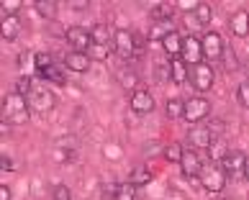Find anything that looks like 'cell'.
<instances>
[{"label":"cell","instance_id":"obj_1","mask_svg":"<svg viewBox=\"0 0 249 200\" xmlns=\"http://www.w3.org/2000/svg\"><path fill=\"white\" fill-rule=\"evenodd\" d=\"M31 118V108H29V98L11 93L3 98V123L11 126H23Z\"/></svg>","mask_w":249,"mask_h":200},{"label":"cell","instance_id":"obj_2","mask_svg":"<svg viewBox=\"0 0 249 200\" xmlns=\"http://www.w3.org/2000/svg\"><path fill=\"white\" fill-rule=\"evenodd\" d=\"M211 116V103L206 98H190V100H185V121L188 123H193V126H200L203 121H206V118Z\"/></svg>","mask_w":249,"mask_h":200},{"label":"cell","instance_id":"obj_3","mask_svg":"<svg viewBox=\"0 0 249 200\" xmlns=\"http://www.w3.org/2000/svg\"><path fill=\"white\" fill-rule=\"evenodd\" d=\"M54 105H57V98H54L52 90H47V87H34L31 90V95H29L31 113H49Z\"/></svg>","mask_w":249,"mask_h":200},{"label":"cell","instance_id":"obj_4","mask_svg":"<svg viewBox=\"0 0 249 200\" xmlns=\"http://www.w3.org/2000/svg\"><path fill=\"white\" fill-rule=\"evenodd\" d=\"M213 80H216V72L208 62H203L198 67H190V83L198 93H206V90L213 87Z\"/></svg>","mask_w":249,"mask_h":200},{"label":"cell","instance_id":"obj_5","mask_svg":"<svg viewBox=\"0 0 249 200\" xmlns=\"http://www.w3.org/2000/svg\"><path fill=\"white\" fill-rule=\"evenodd\" d=\"M200 185L208 190V193H221L226 187V172L221 169V165H211L203 169L200 175Z\"/></svg>","mask_w":249,"mask_h":200},{"label":"cell","instance_id":"obj_6","mask_svg":"<svg viewBox=\"0 0 249 200\" xmlns=\"http://www.w3.org/2000/svg\"><path fill=\"white\" fill-rule=\"evenodd\" d=\"M113 49L121 59H131L136 51V41H134V31L128 29H118L113 31Z\"/></svg>","mask_w":249,"mask_h":200},{"label":"cell","instance_id":"obj_7","mask_svg":"<svg viewBox=\"0 0 249 200\" xmlns=\"http://www.w3.org/2000/svg\"><path fill=\"white\" fill-rule=\"evenodd\" d=\"M203 59H206V54H203L200 39L185 36V39H182V62L190 65V67H198V65H203Z\"/></svg>","mask_w":249,"mask_h":200},{"label":"cell","instance_id":"obj_8","mask_svg":"<svg viewBox=\"0 0 249 200\" xmlns=\"http://www.w3.org/2000/svg\"><path fill=\"white\" fill-rule=\"evenodd\" d=\"M67 41H70V47L72 51H82V54H88L90 47H93V36H90L88 29H82V26H70L67 29Z\"/></svg>","mask_w":249,"mask_h":200},{"label":"cell","instance_id":"obj_9","mask_svg":"<svg viewBox=\"0 0 249 200\" xmlns=\"http://www.w3.org/2000/svg\"><path fill=\"white\" fill-rule=\"evenodd\" d=\"M200 44H203V54H206V59H224V39H221V33H216V31H208L206 36L200 39Z\"/></svg>","mask_w":249,"mask_h":200},{"label":"cell","instance_id":"obj_10","mask_svg":"<svg viewBox=\"0 0 249 200\" xmlns=\"http://www.w3.org/2000/svg\"><path fill=\"white\" fill-rule=\"evenodd\" d=\"M180 169H182V175L185 177H198L200 180V175H203V159H200V154L198 151H185L182 154V159H180Z\"/></svg>","mask_w":249,"mask_h":200},{"label":"cell","instance_id":"obj_11","mask_svg":"<svg viewBox=\"0 0 249 200\" xmlns=\"http://www.w3.org/2000/svg\"><path fill=\"white\" fill-rule=\"evenodd\" d=\"M128 105H131V111H134V113L146 116V113H152V111H154V98L149 95V90L139 87L136 93H131V100H128Z\"/></svg>","mask_w":249,"mask_h":200},{"label":"cell","instance_id":"obj_12","mask_svg":"<svg viewBox=\"0 0 249 200\" xmlns=\"http://www.w3.org/2000/svg\"><path fill=\"white\" fill-rule=\"evenodd\" d=\"M244 167H247V157L242 151H229L226 157H224V162H221V169L226 172V177L231 175V177H236V175H244Z\"/></svg>","mask_w":249,"mask_h":200},{"label":"cell","instance_id":"obj_13","mask_svg":"<svg viewBox=\"0 0 249 200\" xmlns=\"http://www.w3.org/2000/svg\"><path fill=\"white\" fill-rule=\"evenodd\" d=\"M213 141H218V139L211 133L208 126H196V129L190 131V144L196 149H211V147H213Z\"/></svg>","mask_w":249,"mask_h":200},{"label":"cell","instance_id":"obj_14","mask_svg":"<svg viewBox=\"0 0 249 200\" xmlns=\"http://www.w3.org/2000/svg\"><path fill=\"white\" fill-rule=\"evenodd\" d=\"M229 26H231V33L239 36V39L249 36V13L244 11V8H239V11L229 18Z\"/></svg>","mask_w":249,"mask_h":200},{"label":"cell","instance_id":"obj_15","mask_svg":"<svg viewBox=\"0 0 249 200\" xmlns=\"http://www.w3.org/2000/svg\"><path fill=\"white\" fill-rule=\"evenodd\" d=\"M64 65H67V69H72V72H88L90 69V54H82V51H72V54H67L64 57Z\"/></svg>","mask_w":249,"mask_h":200},{"label":"cell","instance_id":"obj_16","mask_svg":"<svg viewBox=\"0 0 249 200\" xmlns=\"http://www.w3.org/2000/svg\"><path fill=\"white\" fill-rule=\"evenodd\" d=\"M162 47H164V54H170V59H182V36L178 31H172L162 41Z\"/></svg>","mask_w":249,"mask_h":200},{"label":"cell","instance_id":"obj_17","mask_svg":"<svg viewBox=\"0 0 249 200\" xmlns=\"http://www.w3.org/2000/svg\"><path fill=\"white\" fill-rule=\"evenodd\" d=\"M188 77H190V69L188 65L182 59H170V80L175 85H182V83H188Z\"/></svg>","mask_w":249,"mask_h":200},{"label":"cell","instance_id":"obj_18","mask_svg":"<svg viewBox=\"0 0 249 200\" xmlns=\"http://www.w3.org/2000/svg\"><path fill=\"white\" fill-rule=\"evenodd\" d=\"M21 18L18 16H3V39L5 41H13L18 33H21Z\"/></svg>","mask_w":249,"mask_h":200},{"label":"cell","instance_id":"obj_19","mask_svg":"<svg viewBox=\"0 0 249 200\" xmlns=\"http://www.w3.org/2000/svg\"><path fill=\"white\" fill-rule=\"evenodd\" d=\"M193 21H196L198 26H208L211 21H213V8H211L208 3H198L196 8H193Z\"/></svg>","mask_w":249,"mask_h":200},{"label":"cell","instance_id":"obj_20","mask_svg":"<svg viewBox=\"0 0 249 200\" xmlns=\"http://www.w3.org/2000/svg\"><path fill=\"white\" fill-rule=\"evenodd\" d=\"M116 80H118V85H121L124 90H131V93L139 90V87H136V85H139V77H136L131 69H118L116 72Z\"/></svg>","mask_w":249,"mask_h":200},{"label":"cell","instance_id":"obj_21","mask_svg":"<svg viewBox=\"0 0 249 200\" xmlns=\"http://www.w3.org/2000/svg\"><path fill=\"white\" fill-rule=\"evenodd\" d=\"M170 33H172L170 21H154L152 29H149V39H152V41H164Z\"/></svg>","mask_w":249,"mask_h":200},{"label":"cell","instance_id":"obj_22","mask_svg":"<svg viewBox=\"0 0 249 200\" xmlns=\"http://www.w3.org/2000/svg\"><path fill=\"white\" fill-rule=\"evenodd\" d=\"M90 36H93V44H98V47H108V41H110V29L106 23H95L93 29H90Z\"/></svg>","mask_w":249,"mask_h":200},{"label":"cell","instance_id":"obj_23","mask_svg":"<svg viewBox=\"0 0 249 200\" xmlns=\"http://www.w3.org/2000/svg\"><path fill=\"white\" fill-rule=\"evenodd\" d=\"M164 113H167L170 121H175V118H182V116H185V100L170 98V100H167V105H164Z\"/></svg>","mask_w":249,"mask_h":200},{"label":"cell","instance_id":"obj_24","mask_svg":"<svg viewBox=\"0 0 249 200\" xmlns=\"http://www.w3.org/2000/svg\"><path fill=\"white\" fill-rule=\"evenodd\" d=\"M175 3H160V5H154L152 8V18L154 21H170V18L175 16Z\"/></svg>","mask_w":249,"mask_h":200},{"label":"cell","instance_id":"obj_25","mask_svg":"<svg viewBox=\"0 0 249 200\" xmlns=\"http://www.w3.org/2000/svg\"><path fill=\"white\" fill-rule=\"evenodd\" d=\"M128 183L136 185V187H142V185H149L152 183V172L146 169V167H136L131 172V177H128Z\"/></svg>","mask_w":249,"mask_h":200},{"label":"cell","instance_id":"obj_26","mask_svg":"<svg viewBox=\"0 0 249 200\" xmlns=\"http://www.w3.org/2000/svg\"><path fill=\"white\" fill-rule=\"evenodd\" d=\"M34 65H36V75H44V72H47L54 62H52V54L49 51H39V54H34Z\"/></svg>","mask_w":249,"mask_h":200},{"label":"cell","instance_id":"obj_27","mask_svg":"<svg viewBox=\"0 0 249 200\" xmlns=\"http://www.w3.org/2000/svg\"><path fill=\"white\" fill-rule=\"evenodd\" d=\"M113 200H136V185L118 183V190H116V198Z\"/></svg>","mask_w":249,"mask_h":200},{"label":"cell","instance_id":"obj_28","mask_svg":"<svg viewBox=\"0 0 249 200\" xmlns=\"http://www.w3.org/2000/svg\"><path fill=\"white\" fill-rule=\"evenodd\" d=\"M182 154H185V149H182L178 141H170L167 147H164V159H167V162H180Z\"/></svg>","mask_w":249,"mask_h":200},{"label":"cell","instance_id":"obj_29","mask_svg":"<svg viewBox=\"0 0 249 200\" xmlns=\"http://www.w3.org/2000/svg\"><path fill=\"white\" fill-rule=\"evenodd\" d=\"M36 11H39L41 18H54V13H57V3H54V0H36Z\"/></svg>","mask_w":249,"mask_h":200},{"label":"cell","instance_id":"obj_30","mask_svg":"<svg viewBox=\"0 0 249 200\" xmlns=\"http://www.w3.org/2000/svg\"><path fill=\"white\" fill-rule=\"evenodd\" d=\"M31 90H34V83H31V77H29V75H21V77L16 80V93H18V95L29 98V95H31Z\"/></svg>","mask_w":249,"mask_h":200},{"label":"cell","instance_id":"obj_31","mask_svg":"<svg viewBox=\"0 0 249 200\" xmlns=\"http://www.w3.org/2000/svg\"><path fill=\"white\" fill-rule=\"evenodd\" d=\"M41 80H52V83H57V85H64V83H67V77L62 75V69H59V67H54V65H52L47 72H44Z\"/></svg>","mask_w":249,"mask_h":200},{"label":"cell","instance_id":"obj_32","mask_svg":"<svg viewBox=\"0 0 249 200\" xmlns=\"http://www.w3.org/2000/svg\"><path fill=\"white\" fill-rule=\"evenodd\" d=\"M236 98H239V105H242V108H249V83H242V85H239Z\"/></svg>","mask_w":249,"mask_h":200},{"label":"cell","instance_id":"obj_33","mask_svg":"<svg viewBox=\"0 0 249 200\" xmlns=\"http://www.w3.org/2000/svg\"><path fill=\"white\" fill-rule=\"evenodd\" d=\"M224 67L231 72V69H239V59H236V54L234 51H226L224 54Z\"/></svg>","mask_w":249,"mask_h":200},{"label":"cell","instance_id":"obj_34","mask_svg":"<svg viewBox=\"0 0 249 200\" xmlns=\"http://www.w3.org/2000/svg\"><path fill=\"white\" fill-rule=\"evenodd\" d=\"M54 200H72V193H70V187H64V185H57V187H54Z\"/></svg>","mask_w":249,"mask_h":200},{"label":"cell","instance_id":"obj_35","mask_svg":"<svg viewBox=\"0 0 249 200\" xmlns=\"http://www.w3.org/2000/svg\"><path fill=\"white\" fill-rule=\"evenodd\" d=\"M90 57L106 59V57H108V47H98V44H93V47H90Z\"/></svg>","mask_w":249,"mask_h":200},{"label":"cell","instance_id":"obj_36","mask_svg":"<svg viewBox=\"0 0 249 200\" xmlns=\"http://www.w3.org/2000/svg\"><path fill=\"white\" fill-rule=\"evenodd\" d=\"M54 159H57V162H72V159H75V151H72V149H67V151H57V157H54Z\"/></svg>","mask_w":249,"mask_h":200},{"label":"cell","instance_id":"obj_37","mask_svg":"<svg viewBox=\"0 0 249 200\" xmlns=\"http://www.w3.org/2000/svg\"><path fill=\"white\" fill-rule=\"evenodd\" d=\"M13 167V162H11V157H5V154H3V157H0V169H3V172H8V169H11Z\"/></svg>","mask_w":249,"mask_h":200},{"label":"cell","instance_id":"obj_38","mask_svg":"<svg viewBox=\"0 0 249 200\" xmlns=\"http://www.w3.org/2000/svg\"><path fill=\"white\" fill-rule=\"evenodd\" d=\"M134 41H136V49H142L144 47V36L139 31H134Z\"/></svg>","mask_w":249,"mask_h":200},{"label":"cell","instance_id":"obj_39","mask_svg":"<svg viewBox=\"0 0 249 200\" xmlns=\"http://www.w3.org/2000/svg\"><path fill=\"white\" fill-rule=\"evenodd\" d=\"M0 200H11V190L5 185H0Z\"/></svg>","mask_w":249,"mask_h":200},{"label":"cell","instance_id":"obj_40","mask_svg":"<svg viewBox=\"0 0 249 200\" xmlns=\"http://www.w3.org/2000/svg\"><path fill=\"white\" fill-rule=\"evenodd\" d=\"M90 3H85V0H77V3H72V8H77V11H85Z\"/></svg>","mask_w":249,"mask_h":200},{"label":"cell","instance_id":"obj_41","mask_svg":"<svg viewBox=\"0 0 249 200\" xmlns=\"http://www.w3.org/2000/svg\"><path fill=\"white\" fill-rule=\"evenodd\" d=\"M244 180L249 183V157H247V167H244Z\"/></svg>","mask_w":249,"mask_h":200},{"label":"cell","instance_id":"obj_42","mask_svg":"<svg viewBox=\"0 0 249 200\" xmlns=\"http://www.w3.org/2000/svg\"><path fill=\"white\" fill-rule=\"evenodd\" d=\"M216 200H231V198H216Z\"/></svg>","mask_w":249,"mask_h":200}]
</instances>
